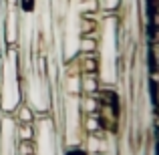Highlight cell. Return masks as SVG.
<instances>
[{"label": "cell", "mask_w": 159, "mask_h": 155, "mask_svg": "<svg viewBox=\"0 0 159 155\" xmlns=\"http://www.w3.org/2000/svg\"><path fill=\"white\" fill-rule=\"evenodd\" d=\"M16 155H36L34 141H18L16 143Z\"/></svg>", "instance_id": "4"}, {"label": "cell", "mask_w": 159, "mask_h": 155, "mask_svg": "<svg viewBox=\"0 0 159 155\" xmlns=\"http://www.w3.org/2000/svg\"><path fill=\"white\" fill-rule=\"evenodd\" d=\"M14 119L18 121V123H34V121H36V111L28 103H22V105L16 107Z\"/></svg>", "instance_id": "1"}, {"label": "cell", "mask_w": 159, "mask_h": 155, "mask_svg": "<svg viewBox=\"0 0 159 155\" xmlns=\"http://www.w3.org/2000/svg\"><path fill=\"white\" fill-rule=\"evenodd\" d=\"M79 51H81V52H97L99 51V40L91 39V36H81Z\"/></svg>", "instance_id": "3"}, {"label": "cell", "mask_w": 159, "mask_h": 155, "mask_svg": "<svg viewBox=\"0 0 159 155\" xmlns=\"http://www.w3.org/2000/svg\"><path fill=\"white\" fill-rule=\"evenodd\" d=\"M14 133H16V139L18 141H34V137H36L34 123H20Z\"/></svg>", "instance_id": "2"}]
</instances>
